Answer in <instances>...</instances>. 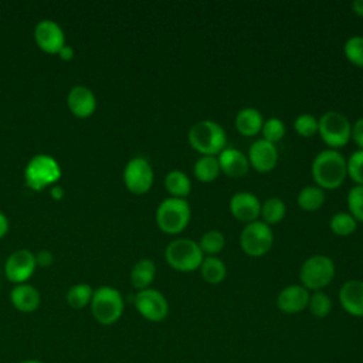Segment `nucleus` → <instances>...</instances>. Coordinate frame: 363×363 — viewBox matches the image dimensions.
I'll return each instance as SVG.
<instances>
[{
    "mask_svg": "<svg viewBox=\"0 0 363 363\" xmlns=\"http://www.w3.org/2000/svg\"><path fill=\"white\" fill-rule=\"evenodd\" d=\"M311 173L316 186L320 189H337L343 184L347 176L346 159L336 149L320 150L312 160Z\"/></svg>",
    "mask_w": 363,
    "mask_h": 363,
    "instance_id": "f257e3e1",
    "label": "nucleus"
},
{
    "mask_svg": "<svg viewBox=\"0 0 363 363\" xmlns=\"http://www.w3.org/2000/svg\"><path fill=\"white\" fill-rule=\"evenodd\" d=\"M308 309L315 318H326L332 311V299L323 291H315L309 295Z\"/></svg>",
    "mask_w": 363,
    "mask_h": 363,
    "instance_id": "c756f323",
    "label": "nucleus"
},
{
    "mask_svg": "<svg viewBox=\"0 0 363 363\" xmlns=\"http://www.w3.org/2000/svg\"><path fill=\"white\" fill-rule=\"evenodd\" d=\"M261 133H262V139L275 145L285 136L286 128H285V123L282 119L272 116V118H268L267 121H264Z\"/></svg>",
    "mask_w": 363,
    "mask_h": 363,
    "instance_id": "473e14b6",
    "label": "nucleus"
},
{
    "mask_svg": "<svg viewBox=\"0 0 363 363\" xmlns=\"http://www.w3.org/2000/svg\"><path fill=\"white\" fill-rule=\"evenodd\" d=\"M67 105L77 118H88L95 112L96 98L91 88L85 85H75L68 92Z\"/></svg>",
    "mask_w": 363,
    "mask_h": 363,
    "instance_id": "a211bd4d",
    "label": "nucleus"
},
{
    "mask_svg": "<svg viewBox=\"0 0 363 363\" xmlns=\"http://www.w3.org/2000/svg\"><path fill=\"white\" fill-rule=\"evenodd\" d=\"M220 164L217 156H201L194 162L193 173L201 183H211L220 174Z\"/></svg>",
    "mask_w": 363,
    "mask_h": 363,
    "instance_id": "393cba45",
    "label": "nucleus"
},
{
    "mask_svg": "<svg viewBox=\"0 0 363 363\" xmlns=\"http://www.w3.org/2000/svg\"><path fill=\"white\" fill-rule=\"evenodd\" d=\"M350 130L352 123L339 111H326L318 119V133L329 149L345 146L350 140Z\"/></svg>",
    "mask_w": 363,
    "mask_h": 363,
    "instance_id": "6e6552de",
    "label": "nucleus"
},
{
    "mask_svg": "<svg viewBox=\"0 0 363 363\" xmlns=\"http://www.w3.org/2000/svg\"><path fill=\"white\" fill-rule=\"evenodd\" d=\"M7 231H9V218L3 211H0V238H3Z\"/></svg>",
    "mask_w": 363,
    "mask_h": 363,
    "instance_id": "ea45409f",
    "label": "nucleus"
},
{
    "mask_svg": "<svg viewBox=\"0 0 363 363\" xmlns=\"http://www.w3.org/2000/svg\"><path fill=\"white\" fill-rule=\"evenodd\" d=\"M228 208L234 218L248 224L258 220L261 213V201L250 191H237L231 196Z\"/></svg>",
    "mask_w": 363,
    "mask_h": 363,
    "instance_id": "2eb2a0df",
    "label": "nucleus"
},
{
    "mask_svg": "<svg viewBox=\"0 0 363 363\" xmlns=\"http://www.w3.org/2000/svg\"><path fill=\"white\" fill-rule=\"evenodd\" d=\"M204 254L199 242L191 238H174L164 250L166 262L176 271L191 272L199 269Z\"/></svg>",
    "mask_w": 363,
    "mask_h": 363,
    "instance_id": "423d86ee",
    "label": "nucleus"
},
{
    "mask_svg": "<svg viewBox=\"0 0 363 363\" xmlns=\"http://www.w3.org/2000/svg\"><path fill=\"white\" fill-rule=\"evenodd\" d=\"M91 313L95 320L104 326L116 323L123 313V298L122 294L109 285H102L94 289L91 299Z\"/></svg>",
    "mask_w": 363,
    "mask_h": 363,
    "instance_id": "7ed1b4c3",
    "label": "nucleus"
},
{
    "mask_svg": "<svg viewBox=\"0 0 363 363\" xmlns=\"http://www.w3.org/2000/svg\"><path fill=\"white\" fill-rule=\"evenodd\" d=\"M286 214V206L284 200L278 197H269L264 203H261V221H264L268 225L279 223Z\"/></svg>",
    "mask_w": 363,
    "mask_h": 363,
    "instance_id": "bb28decb",
    "label": "nucleus"
},
{
    "mask_svg": "<svg viewBox=\"0 0 363 363\" xmlns=\"http://www.w3.org/2000/svg\"><path fill=\"white\" fill-rule=\"evenodd\" d=\"M343 52L347 61L356 67H363V35H350L343 44Z\"/></svg>",
    "mask_w": 363,
    "mask_h": 363,
    "instance_id": "2f4dec72",
    "label": "nucleus"
},
{
    "mask_svg": "<svg viewBox=\"0 0 363 363\" xmlns=\"http://www.w3.org/2000/svg\"><path fill=\"white\" fill-rule=\"evenodd\" d=\"M58 55H60L62 60L68 61V60H71V58L74 57V48H72L71 45H68V44H65V45L60 50Z\"/></svg>",
    "mask_w": 363,
    "mask_h": 363,
    "instance_id": "58836bf2",
    "label": "nucleus"
},
{
    "mask_svg": "<svg viewBox=\"0 0 363 363\" xmlns=\"http://www.w3.org/2000/svg\"><path fill=\"white\" fill-rule=\"evenodd\" d=\"M217 159H218L220 170L224 174H227L228 177H234V179L242 177L248 173V170L251 167L247 155L235 147L223 149L218 153Z\"/></svg>",
    "mask_w": 363,
    "mask_h": 363,
    "instance_id": "6ab92c4d",
    "label": "nucleus"
},
{
    "mask_svg": "<svg viewBox=\"0 0 363 363\" xmlns=\"http://www.w3.org/2000/svg\"><path fill=\"white\" fill-rule=\"evenodd\" d=\"M240 247L250 257L267 254L274 244V233L268 224L261 220L245 224L240 233Z\"/></svg>",
    "mask_w": 363,
    "mask_h": 363,
    "instance_id": "1a4fd4ad",
    "label": "nucleus"
},
{
    "mask_svg": "<svg viewBox=\"0 0 363 363\" xmlns=\"http://www.w3.org/2000/svg\"><path fill=\"white\" fill-rule=\"evenodd\" d=\"M199 269H200L201 278L211 285L223 282L227 275L225 264L223 262V259H220L216 255H204Z\"/></svg>",
    "mask_w": 363,
    "mask_h": 363,
    "instance_id": "b1692460",
    "label": "nucleus"
},
{
    "mask_svg": "<svg viewBox=\"0 0 363 363\" xmlns=\"http://www.w3.org/2000/svg\"><path fill=\"white\" fill-rule=\"evenodd\" d=\"M164 189L170 194V197L186 199L191 191L190 177L179 169H173L164 176Z\"/></svg>",
    "mask_w": 363,
    "mask_h": 363,
    "instance_id": "5701e85b",
    "label": "nucleus"
},
{
    "mask_svg": "<svg viewBox=\"0 0 363 363\" xmlns=\"http://www.w3.org/2000/svg\"><path fill=\"white\" fill-rule=\"evenodd\" d=\"M234 123L242 136H255L258 132H261L264 118L258 109L248 106L237 112Z\"/></svg>",
    "mask_w": 363,
    "mask_h": 363,
    "instance_id": "412c9836",
    "label": "nucleus"
},
{
    "mask_svg": "<svg viewBox=\"0 0 363 363\" xmlns=\"http://www.w3.org/2000/svg\"><path fill=\"white\" fill-rule=\"evenodd\" d=\"M350 139H353V142L363 150V118H359L352 123Z\"/></svg>",
    "mask_w": 363,
    "mask_h": 363,
    "instance_id": "e433bc0d",
    "label": "nucleus"
},
{
    "mask_svg": "<svg viewBox=\"0 0 363 363\" xmlns=\"http://www.w3.org/2000/svg\"><path fill=\"white\" fill-rule=\"evenodd\" d=\"M352 11L354 14L363 17V0H353L352 1Z\"/></svg>",
    "mask_w": 363,
    "mask_h": 363,
    "instance_id": "a19ab883",
    "label": "nucleus"
},
{
    "mask_svg": "<svg viewBox=\"0 0 363 363\" xmlns=\"http://www.w3.org/2000/svg\"><path fill=\"white\" fill-rule=\"evenodd\" d=\"M51 196L57 200H60L62 196H64V189L60 186V184H54L52 189H51Z\"/></svg>",
    "mask_w": 363,
    "mask_h": 363,
    "instance_id": "79ce46f5",
    "label": "nucleus"
},
{
    "mask_svg": "<svg viewBox=\"0 0 363 363\" xmlns=\"http://www.w3.org/2000/svg\"><path fill=\"white\" fill-rule=\"evenodd\" d=\"M61 177V167L57 159L50 155L38 153L34 155L26 164L24 180L26 184L35 191L54 184Z\"/></svg>",
    "mask_w": 363,
    "mask_h": 363,
    "instance_id": "0eeeda50",
    "label": "nucleus"
},
{
    "mask_svg": "<svg viewBox=\"0 0 363 363\" xmlns=\"http://www.w3.org/2000/svg\"><path fill=\"white\" fill-rule=\"evenodd\" d=\"M156 277V265L150 258H140L135 262L130 271V282L138 291L150 288Z\"/></svg>",
    "mask_w": 363,
    "mask_h": 363,
    "instance_id": "4be33fe9",
    "label": "nucleus"
},
{
    "mask_svg": "<svg viewBox=\"0 0 363 363\" xmlns=\"http://www.w3.org/2000/svg\"><path fill=\"white\" fill-rule=\"evenodd\" d=\"M339 303L352 316L363 318V281L349 279L339 289Z\"/></svg>",
    "mask_w": 363,
    "mask_h": 363,
    "instance_id": "f3484780",
    "label": "nucleus"
},
{
    "mask_svg": "<svg viewBox=\"0 0 363 363\" xmlns=\"http://www.w3.org/2000/svg\"><path fill=\"white\" fill-rule=\"evenodd\" d=\"M248 162L259 173L271 172L278 163V149L274 143L265 139H257L250 145L248 149Z\"/></svg>",
    "mask_w": 363,
    "mask_h": 363,
    "instance_id": "4468645a",
    "label": "nucleus"
},
{
    "mask_svg": "<svg viewBox=\"0 0 363 363\" xmlns=\"http://www.w3.org/2000/svg\"><path fill=\"white\" fill-rule=\"evenodd\" d=\"M347 176L359 186H363V150H354L349 159H346Z\"/></svg>",
    "mask_w": 363,
    "mask_h": 363,
    "instance_id": "c9c22d12",
    "label": "nucleus"
},
{
    "mask_svg": "<svg viewBox=\"0 0 363 363\" xmlns=\"http://www.w3.org/2000/svg\"><path fill=\"white\" fill-rule=\"evenodd\" d=\"M325 201V191L319 186H305L296 197L298 206L305 211H315L322 207Z\"/></svg>",
    "mask_w": 363,
    "mask_h": 363,
    "instance_id": "a878e982",
    "label": "nucleus"
},
{
    "mask_svg": "<svg viewBox=\"0 0 363 363\" xmlns=\"http://www.w3.org/2000/svg\"><path fill=\"white\" fill-rule=\"evenodd\" d=\"M133 303L139 315L150 322H162L169 315V302L166 296L153 288L138 291Z\"/></svg>",
    "mask_w": 363,
    "mask_h": 363,
    "instance_id": "9b49d317",
    "label": "nucleus"
},
{
    "mask_svg": "<svg viewBox=\"0 0 363 363\" xmlns=\"http://www.w3.org/2000/svg\"><path fill=\"white\" fill-rule=\"evenodd\" d=\"M153 169L147 159L136 156L128 160L123 169V183L126 189L133 194H145L153 184Z\"/></svg>",
    "mask_w": 363,
    "mask_h": 363,
    "instance_id": "9d476101",
    "label": "nucleus"
},
{
    "mask_svg": "<svg viewBox=\"0 0 363 363\" xmlns=\"http://www.w3.org/2000/svg\"><path fill=\"white\" fill-rule=\"evenodd\" d=\"M311 292L301 284H291L281 289L277 296V306L286 315H295L308 308Z\"/></svg>",
    "mask_w": 363,
    "mask_h": 363,
    "instance_id": "dca6fc26",
    "label": "nucleus"
},
{
    "mask_svg": "<svg viewBox=\"0 0 363 363\" xmlns=\"http://www.w3.org/2000/svg\"><path fill=\"white\" fill-rule=\"evenodd\" d=\"M191 210L186 199L167 197L156 208L157 227L170 235L182 233L190 223Z\"/></svg>",
    "mask_w": 363,
    "mask_h": 363,
    "instance_id": "20e7f679",
    "label": "nucleus"
},
{
    "mask_svg": "<svg viewBox=\"0 0 363 363\" xmlns=\"http://www.w3.org/2000/svg\"><path fill=\"white\" fill-rule=\"evenodd\" d=\"M224 245V234L218 230H208L199 240V247L204 255H217L223 251Z\"/></svg>",
    "mask_w": 363,
    "mask_h": 363,
    "instance_id": "c85d7f7f",
    "label": "nucleus"
},
{
    "mask_svg": "<svg viewBox=\"0 0 363 363\" xmlns=\"http://www.w3.org/2000/svg\"><path fill=\"white\" fill-rule=\"evenodd\" d=\"M54 261V255L51 251L48 250H41L35 254V262L37 265H41V267H48L51 265Z\"/></svg>",
    "mask_w": 363,
    "mask_h": 363,
    "instance_id": "4c0bfd02",
    "label": "nucleus"
},
{
    "mask_svg": "<svg viewBox=\"0 0 363 363\" xmlns=\"http://www.w3.org/2000/svg\"><path fill=\"white\" fill-rule=\"evenodd\" d=\"M10 301L17 311L23 313H30L40 306L41 296L34 285L23 282L14 285V288L10 292Z\"/></svg>",
    "mask_w": 363,
    "mask_h": 363,
    "instance_id": "aec40b11",
    "label": "nucleus"
},
{
    "mask_svg": "<svg viewBox=\"0 0 363 363\" xmlns=\"http://www.w3.org/2000/svg\"><path fill=\"white\" fill-rule=\"evenodd\" d=\"M190 146L203 156H218L225 149L227 135L224 128L211 119H203L193 123L187 132Z\"/></svg>",
    "mask_w": 363,
    "mask_h": 363,
    "instance_id": "f03ea898",
    "label": "nucleus"
},
{
    "mask_svg": "<svg viewBox=\"0 0 363 363\" xmlns=\"http://www.w3.org/2000/svg\"><path fill=\"white\" fill-rule=\"evenodd\" d=\"M336 274L335 262L330 257L316 254L306 258L299 269L301 285L305 286L309 292L322 291L328 286Z\"/></svg>",
    "mask_w": 363,
    "mask_h": 363,
    "instance_id": "39448f33",
    "label": "nucleus"
},
{
    "mask_svg": "<svg viewBox=\"0 0 363 363\" xmlns=\"http://www.w3.org/2000/svg\"><path fill=\"white\" fill-rule=\"evenodd\" d=\"M35 267V255L30 250L18 248L7 257L4 262V274L10 282L17 285L26 282L34 274Z\"/></svg>",
    "mask_w": 363,
    "mask_h": 363,
    "instance_id": "f8f14e48",
    "label": "nucleus"
},
{
    "mask_svg": "<svg viewBox=\"0 0 363 363\" xmlns=\"http://www.w3.org/2000/svg\"><path fill=\"white\" fill-rule=\"evenodd\" d=\"M18 363H43L41 360H35V359H26V360H21Z\"/></svg>",
    "mask_w": 363,
    "mask_h": 363,
    "instance_id": "37998d69",
    "label": "nucleus"
},
{
    "mask_svg": "<svg viewBox=\"0 0 363 363\" xmlns=\"http://www.w3.org/2000/svg\"><path fill=\"white\" fill-rule=\"evenodd\" d=\"M94 289L88 284H75L67 292V303L74 309H82L91 303Z\"/></svg>",
    "mask_w": 363,
    "mask_h": 363,
    "instance_id": "cd10ccee",
    "label": "nucleus"
},
{
    "mask_svg": "<svg viewBox=\"0 0 363 363\" xmlns=\"http://www.w3.org/2000/svg\"><path fill=\"white\" fill-rule=\"evenodd\" d=\"M346 203L349 208L347 213L356 221H363V186L354 184L346 196Z\"/></svg>",
    "mask_w": 363,
    "mask_h": 363,
    "instance_id": "72a5a7b5",
    "label": "nucleus"
},
{
    "mask_svg": "<svg viewBox=\"0 0 363 363\" xmlns=\"http://www.w3.org/2000/svg\"><path fill=\"white\" fill-rule=\"evenodd\" d=\"M295 132L302 138H311L318 133V118L312 113H301L294 121Z\"/></svg>",
    "mask_w": 363,
    "mask_h": 363,
    "instance_id": "f704fd0d",
    "label": "nucleus"
},
{
    "mask_svg": "<svg viewBox=\"0 0 363 363\" xmlns=\"http://www.w3.org/2000/svg\"><path fill=\"white\" fill-rule=\"evenodd\" d=\"M329 227L332 233L343 237V235L352 234L356 230L357 221L347 211H337L330 217Z\"/></svg>",
    "mask_w": 363,
    "mask_h": 363,
    "instance_id": "7c9ffc66",
    "label": "nucleus"
},
{
    "mask_svg": "<svg viewBox=\"0 0 363 363\" xmlns=\"http://www.w3.org/2000/svg\"><path fill=\"white\" fill-rule=\"evenodd\" d=\"M34 38L37 45L48 54H58L65 45V34L61 26L50 18H44L37 23L34 28Z\"/></svg>",
    "mask_w": 363,
    "mask_h": 363,
    "instance_id": "ddd939ff",
    "label": "nucleus"
}]
</instances>
